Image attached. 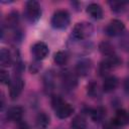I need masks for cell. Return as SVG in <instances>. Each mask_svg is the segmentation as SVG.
Returning a JSON list of instances; mask_svg holds the SVG:
<instances>
[{
	"label": "cell",
	"instance_id": "obj_23",
	"mask_svg": "<svg viewBox=\"0 0 129 129\" xmlns=\"http://www.w3.org/2000/svg\"><path fill=\"white\" fill-rule=\"evenodd\" d=\"M97 89H98V87H97V85H96L95 83L89 84V85H88V94H89L90 96L94 97V96L96 95V93H97Z\"/></svg>",
	"mask_w": 129,
	"mask_h": 129
},
{
	"label": "cell",
	"instance_id": "obj_25",
	"mask_svg": "<svg viewBox=\"0 0 129 129\" xmlns=\"http://www.w3.org/2000/svg\"><path fill=\"white\" fill-rule=\"evenodd\" d=\"M128 122H129V112H128Z\"/></svg>",
	"mask_w": 129,
	"mask_h": 129
},
{
	"label": "cell",
	"instance_id": "obj_21",
	"mask_svg": "<svg viewBox=\"0 0 129 129\" xmlns=\"http://www.w3.org/2000/svg\"><path fill=\"white\" fill-rule=\"evenodd\" d=\"M18 23V14L17 12H11L6 18V24L8 27H15Z\"/></svg>",
	"mask_w": 129,
	"mask_h": 129
},
{
	"label": "cell",
	"instance_id": "obj_20",
	"mask_svg": "<svg viewBox=\"0 0 129 129\" xmlns=\"http://www.w3.org/2000/svg\"><path fill=\"white\" fill-rule=\"evenodd\" d=\"M68 59H69V56H68L67 52L66 51H62V50H58L53 55V60H54V62L57 66H63V64H66L68 62Z\"/></svg>",
	"mask_w": 129,
	"mask_h": 129
},
{
	"label": "cell",
	"instance_id": "obj_1",
	"mask_svg": "<svg viewBox=\"0 0 129 129\" xmlns=\"http://www.w3.org/2000/svg\"><path fill=\"white\" fill-rule=\"evenodd\" d=\"M51 104H52V108L54 109L55 115L59 119H67L74 112L73 106L67 103L66 101H63L59 96H54L51 100Z\"/></svg>",
	"mask_w": 129,
	"mask_h": 129
},
{
	"label": "cell",
	"instance_id": "obj_4",
	"mask_svg": "<svg viewBox=\"0 0 129 129\" xmlns=\"http://www.w3.org/2000/svg\"><path fill=\"white\" fill-rule=\"evenodd\" d=\"M51 25L56 29H64L70 24V14L66 10H57L51 17Z\"/></svg>",
	"mask_w": 129,
	"mask_h": 129
},
{
	"label": "cell",
	"instance_id": "obj_18",
	"mask_svg": "<svg viewBox=\"0 0 129 129\" xmlns=\"http://www.w3.org/2000/svg\"><path fill=\"white\" fill-rule=\"evenodd\" d=\"M99 50L101 51L102 54H104L106 56L114 55V52H115L114 46L110 42H107V41H102L99 44Z\"/></svg>",
	"mask_w": 129,
	"mask_h": 129
},
{
	"label": "cell",
	"instance_id": "obj_5",
	"mask_svg": "<svg viewBox=\"0 0 129 129\" xmlns=\"http://www.w3.org/2000/svg\"><path fill=\"white\" fill-rule=\"evenodd\" d=\"M121 63V59L117 56V55H111V56H107L101 63H100V74L101 75H106L108 74L112 69H115L116 67H118Z\"/></svg>",
	"mask_w": 129,
	"mask_h": 129
},
{
	"label": "cell",
	"instance_id": "obj_6",
	"mask_svg": "<svg viewBox=\"0 0 129 129\" xmlns=\"http://www.w3.org/2000/svg\"><path fill=\"white\" fill-rule=\"evenodd\" d=\"M48 51H49L48 46L46 45V43H44L42 41H38V42L34 43L31 47V52H32L34 58L37 60L44 59L47 56Z\"/></svg>",
	"mask_w": 129,
	"mask_h": 129
},
{
	"label": "cell",
	"instance_id": "obj_17",
	"mask_svg": "<svg viewBox=\"0 0 129 129\" xmlns=\"http://www.w3.org/2000/svg\"><path fill=\"white\" fill-rule=\"evenodd\" d=\"M63 85L66 87H68L69 89H74L76 86H77V77L75 76V74L71 73V72H68L67 74L63 75Z\"/></svg>",
	"mask_w": 129,
	"mask_h": 129
},
{
	"label": "cell",
	"instance_id": "obj_14",
	"mask_svg": "<svg viewBox=\"0 0 129 129\" xmlns=\"http://www.w3.org/2000/svg\"><path fill=\"white\" fill-rule=\"evenodd\" d=\"M49 124V117L43 113L40 112L35 118V128L36 129H46V127Z\"/></svg>",
	"mask_w": 129,
	"mask_h": 129
},
{
	"label": "cell",
	"instance_id": "obj_11",
	"mask_svg": "<svg viewBox=\"0 0 129 129\" xmlns=\"http://www.w3.org/2000/svg\"><path fill=\"white\" fill-rule=\"evenodd\" d=\"M88 14L94 19H101L103 17V9L97 3H91L87 7Z\"/></svg>",
	"mask_w": 129,
	"mask_h": 129
},
{
	"label": "cell",
	"instance_id": "obj_16",
	"mask_svg": "<svg viewBox=\"0 0 129 129\" xmlns=\"http://www.w3.org/2000/svg\"><path fill=\"white\" fill-rule=\"evenodd\" d=\"M106 116V110L103 107H97L91 111V118L94 122H101Z\"/></svg>",
	"mask_w": 129,
	"mask_h": 129
},
{
	"label": "cell",
	"instance_id": "obj_19",
	"mask_svg": "<svg viewBox=\"0 0 129 129\" xmlns=\"http://www.w3.org/2000/svg\"><path fill=\"white\" fill-rule=\"evenodd\" d=\"M71 127L72 129H86L87 127L86 119L81 115L75 116L73 118V121L71 122Z\"/></svg>",
	"mask_w": 129,
	"mask_h": 129
},
{
	"label": "cell",
	"instance_id": "obj_13",
	"mask_svg": "<svg viewBox=\"0 0 129 129\" xmlns=\"http://www.w3.org/2000/svg\"><path fill=\"white\" fill-rule=\"evenodd\" d=\"M117 126H123L126 125L128 122V113L125 110H118L115 114V117L112 120Z\"/></svg>",
	"mask_w": 129,
	"mask_h": 129
},
{
	"label": "cell",
	"instance_id": "obj_12",
	"mask_svg": "<svg viewBox=\"0 0 129 129\" xmlns=\"http://www.w3.org/2000/svg\"><path fill=\"white\" fill-rule=\"evenodd\" d=\"M118 79L114 76H109L105 78L104 83H103V91L106 93L113 92L117 87H118Z\"/></svg>",
	"mask_w": 129,
	"mask_h": 129
},
{
	"label": "cell",
	"instance_id": "obj_8",
	"mask_svg": "<svg viewBox=\"0 0 129 129\" xmlns=\"http://www.w3.org/2000/svg\"><path fill=\"white\" fill-rule=\"evenodd\" d=\"M9 86H10V90H9L10 98L12 100H15L21 94V92L24 88V82L20 77H16L13 81H11Z\"/></svg>",
	"mask_w": 129,
	"mask_h": 129
},
{
	"label": "cell",
	"instance_id": "obj_7",
	"mask_svg": "<svg viewBox=\"0 0 129 129\" xmlns=\"http://www.w3.org/2000/svg\"><path fill=\"white\" fill-rule=\"evenodd\" d=\"M125 29L124 23L119 19H113L106 27V33L109 36H117L121 34Z\"/></svg>",
	"mask_w": 129,
	"mask_h": 129
},
{
	"label": "cell",
	"instance_id": "obj_3",
	"mask_svg": "<svg viewBox=\"0 0 129 129\" xmlns=\"http://www.w3.org/2000/svg\"><path fill=\"white\" fill-rule=\"evenodd\" d=\"M41 16L40 5L37 1L30 0L25 5V17L29 22H36Z\"/></svg>",
	"mask_w": 129,
	"mask_h": 129
},
{
	"label": "cell",
	"instance_id": "obj_24",
	"mask_svg": "<svg viewBox=\"0 0 129 129\" xmlns=\"http://www.w3.org/2000/svg\"><path fill=\"white\" fill-rule=\"evenodd\" d=\"M16 129H29V127H28V125L26 124V123H19L18 124V126L16 127Z\"/></svg>",
	"mask_w": 129,
	"mask_h": 129
},
{
	"label": "cell",
	"instance_id": "obj_9",
	"mask_svg": "<svg viewBox=\"0 0 129 129\" xmlns=\"http://www.w3.org/2000/svg\"><path fill=\"white\" fill-rule=\"evenodd\" d=\"M91 69H92V62L88 58H82L76 64V73L82 77L87 76L90 73Z\"/></svg>",
	"mask_w": 129,
	"mask_h": 129
},
{
	"label": "cell",
	"instance_id": "obj_22",
	"mask_svg": "<svg viewBox=\"0 0 129 129\" xmlns=\"http://www.w3.org/2000/svg\"><path fill=\"white\" fill-rule=\"evenodd\" d=\"M0 80H1V83L5 84V85H10V83H11L10 76L5 70H1L0 71Z\"/></svg>",
	"mask_w": 129,
	"mask_h": 129
},
{
	"label": "cell",
	"instance_id": "obj_15",
	"mask_svg": "<svg viewBox=\"0 0 129 129\" xmlns=\"http://www.w3.org/2000/svg\"><path fill=\"white\" fill-rule=\"evenodd\" d=\"M0 63L5 68L12 64V54L7 48H1L0 50Z\"/></svg>",
	"mask_w": 129,
	"mask_h": 129
},
{
	"label": "cell",
	"instance_id": "obj_2",
	"mask_svg": "<svg viewBox=\"0 0 129 129\" xmlns=\"http://www.w3.org/2000/svg\"><path fill=\"white\" fill-rule=\"evenodd\" d=\"M93 26L89 22H79L73 28V36L77 40H84L92 35Z\"/></svg>",
	"mask_w": 129,
	"mask_h": 129
},
{
	"label": "cell",
	"instance_id": "obj_10",
	"mask_svg": "<svg viewBox=\"0 0 129 129\" xmlns=\"http://www.w3.org/2000/svg\"><path fill=\"white\" fill-rule=\"evenodd\" d=\"M7 119L12 122H19L23 116V109L20 106H13L10 107L7 111Z\"/></svg>",
	"mask_w": 129,
	"mask_h": 129
}]
</instances>
